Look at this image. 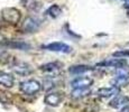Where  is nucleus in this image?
I'll list each match as a JSON object with an SVG mask.
<instances>
[{
	"instance_id": "ddd939ff",
	"label": "nucleus",
	"mask_w": 129,
	"mask_h": 112,
	"mask_svg": "<svg viewBox=\"0 0 129 112\" xmlns=\"http://www.w3.org/2000/svg\"><path fill=\"white\" fill-rule=\"evenodd\" d=\"M39 69L45 73H52V74H55L59 72L62 69V64L59 62H52V63H47L44 64L39 67Z\"/></svg>"
},
{
	"instance_id": "423d86ee",
	"label": "nucleus",
	"mask_w": 129,
	"mask_h": 112,
	"mask_svg": "<svg viewBox=\"0 0 129 112\" xmlns=\"http://www.w3.org/2000/svg\"><path fill=\"white\" fill-rule=\"evenodd\" d=\"M62 101H63V95H62V93H58V92H49L44 98L45 104L49 106H57Z\"/></svg>"
},
{
	"instance_id": "9d476101",
	"label": "nucleus",
	"mask_w": 129,
	"mask_h": 112,
	"mask_svg": "<svg viewBox=\"0 0 129 112\" xmlns=\"http://www.w3.org/2000/svg\"><path fill=\"white\" fill-rule=\"evenodd\" d=\"M119 88L112 85V86H108V88H101L96 91V94L101 98H111V96H116L117 94H119Z\"/></svg>"
},
{
	"instance_id": "f257e3e1",
	"label": "nucleus",
	"mask_w": 129,
	"mask_h": 112,
	"mask_svg": "<svg viewBox=\"0 0 129 112\" xmlns=\"http://www.w3.org/2000/svg\"><path fill=\"white\" fill-rule=\"evenodd\" d=\"M112 85L117 86V88H122V86H127L129 84V69L127 66H122L117 68L116 75L113 80L111 81Z\"/></svg>"
},
{
	"instance_id": "f8f14e48",
	"label": "nucleus",
	"mask_w": 129,
	"mask_h": 112,
	"mask_svg": "<svg viewBox=\"0 0 129 112\" xmlns=\"http://www.w3.org/2000/svg\"><path fill=\"white\" fill-rule=\"evenodd\" d=\"M14 84H15V78L10 73L0 72V85H2L4 88L10 89L14 86Z\"/></svg>"
},
{
	"instance_id": "a211bd4d",
	"label": "nucleus",
	"mask_w": 129,
	"mask_h": 112,
	"mask_svg": "<svg viewBox=\"0 0 129 112\" xmlns=\"http://www.w3.org/2000/svg\"><path fill=\"white\" fill-rule=\"evenodd\" d=\"M113 57H118V58H125V57L129 56V49H126V51H118L115 52L112 54Z\"/></svg>"
},
{
	"instance_id": "39448f33",
	"label": "nucleus",
	"mask_w": 129,
	"mask_h": 112,
	"mask_svg": "<svg viewBox=\"0 0 129 112\" xmlns=\"http://www.w3.org/2000/svg\"><path fill=\"white\" fill-rule=\"evenodd\" d=\"M41 25V19H38L37 17H28L23 24V30L26 33H35L39 29Z\"/></svg>"
},
{
	"instance_id": "6ab92c4d",
	"label": "nucleus",
	"mask_w": 129,
	"mask_h": 112,
	"mask_svg": "<svg viewBox=\"0 0 129 112\" xmlns=\"http://www.w3.org/2000/svg\"><path fill=\"white\" fill-rule=\"evenodd\" d=\"M24 6H26L28 9H34L35 6H37V2H36V0H25Z\"/></svg>"
},
{
	"instance_id": "f03ea898",
	"label": "nucleus",
	"mask_w": 129,
	"mask_h": 112,
	"mask_svg": "<svg viewBox=\"0 0 129 112\" xmlns=\"http://www.w3.org/2000/svg\"><path fill=\"white\" fill-rule=\"evenodd\" d=\"M19 89L24 94L27 95H34V94L38 93L42 90V84L39 83L37 80H26V81L21 82Z\"/></svg>"
},
{
	"instance_id": "9b49d317",
	"label": "nucleus",
	"mask_w": 129,
	"mask_h": 112,
	"mask_svg": "<svg viewBox=\"0 0 129 112\" xmlns=\"http://www.w3.org/2000/svg\"><path fill=\"white\" fill-rule=\"evenodd\" d=\"M12 69H14V72L16 74H18V75H28L31 72L30 66L27 63H24V62H18V63L14 64V65H12Z\"/></svg>"
},
{
	"instance_id": "1a4fd4ad",
	"label": "nucleus",
	"mask_w": 129,
	"mask_h": 112,
	"mask_svg": "<svg viewBox=\"0 0 129 112\" xmlns=\"http://www.w3.org/2000/svg\"><path fill=\"white\" fill-rule=\"evenodd\" d=\"M93 84V80L86 76H81L78 78L71 82V86L73 89H78V88H90Z\"/></svg>"
},
{
	"instance_id": "7ed1b4c3",
	"label": "nucleus",
	"mask_w": 129,
	"mask_h": 112,
	"mask_svg": "<svg viewBox=\"0 0 129 112\" xmlns=\"http://www.w3.org/2000/svg\"><path fill=\"white\" fill-rule=\"evenodd\" d=\"M1 16L6 22L9 24H17L21 19V12L17 8H12V7H8V8L2 9Z\"/></svg>"
},
{
	"instance_id": "6e6552de",
	"label": "nucleus",
	"mask_w": 129,
	"mask_h": 112,
	"mask_svg": "<svg viewBox=\"0 0 129 112\" xmlns=\"http://www.w3.org/2000/svg\"><path fill=\"white\" fill-rule=\"evenodd\" d=\"M109 105L115 109H122V108H125V106L129 105V98H127V96H125V95L117 94V95L110 101Z\"/></svg>"
},
{
	"instance_id": "2eb2a0df",
	"label": "nucleus",
	"mask_w": 129,
	"mask_h": 112,
	"mask_svg": "<svg viewBox=\"0 0 129 112\" xmlns=\"http://www.w3.org/2000/svg\"><path fill=\"white\" fill-rule=\"evenodd\" d=\"M5 44L8 47L20 49V51H28V49L30 48V45L25 43V42H21V41H10V42H6Z\"/></svg>"
},
{
	"instance_id": "f3484780",
	"label": "nucleus",
	"mask_w": 129,
	"mask_h": 112,
	"mask_svg": "<svg viewBox=\"0 0 129 112\" xmlns=\"http://www.w3.org/2000/svg\"><path fill=\"white\" fill-rule=\"evenodd\" d=\"M45 14L51 18H57L59 15L62 14V8L58 6V5H53L51 6L48 9L46 10Z\"/></svg>"
},
{
	"instance_id": "dca6fc26",
	"label": "nucleus",
	"mask_w": 129,
	"mask_h": 112,
	"mask_svg": "<svg viewBox=\"0 0 129 112\" xmlns=\"http://www.w3.org/2000/svg\"><path fill=\"white\" fill-rule=\"evenodd\" d=\"M91 93L89 88H78L73 89V91L71 92V96L73 99H82L84 96H88Z\"/></svg>"
},
{
	"instance_id": "20e7f679",
	"label": "nucleus",
	"mask_w": 129,
	"mask_h": 112,
	"mask_svg": "<svg viewBox=\"0 0 129 112\" xmlns=\"http://www.w3.org/2000/svg\"><path fill=\"white\" fill-rule=\"evenodd\" d=\"M42 47H43L44 49H46V51L55 52V53H62V54L72 53V47L65 43H62V42H54V43L46 44Z\"/></svg>"
},
{
	"instance_id": "4468645a",
	"label": "nucleus",
	"mask_w": 129,
	"mask_h": 112,
	"mask_svg": "<svg viewBox=\"0 0 129 112\" xmlns=\"http://www.w3.org/2000/svg\"><path fill=\"white\" fill-rule=\"evenodd\" d=\"M93 71V67L88 66V65H73L71 67H69V72L71 74H74V75H79V74H83L86 73V72Z\"/></svg>"
},
{
	"instance_id": "0eeeda50",
	"label": "nucleus",
	"mask_w": 129,
	"mask_h": 112,
	"mask_svg": "<svg viewBox=\"0 0 129 112\" xmlns=\"http://www.w3.org/2000/svg\"><path fill=\"white\" fill-rule=\"evenodd\" d=\"M96 66H101V67H116V68H119V67L122 66H127V62L123 58H111V59H107V61H102L100 63L96 64Z\"/></svg>"
},
{
	"instance_id": "412c9836",
	"label": "nucleus",
	"mask_w": 129,
	"mask_h": 112,
	"mask_svg": "<svg viewBox=\"0 0 129 112\" xmlns=\"http://www.w3.org/2000/svg\"><path fill=\"white\" fill-rule=\"evenodd\" d=\"M125 8L129 9V0H125Z\"/></svg>"
},
{
	"instance_id": "aec40b11",
	"label": "nucleus",
	"mask_w": 129,
	"mask_h": 112,
	"mask_svg": "<svg viewBox=\"0 0 129 112\" xmlns=\"http://www.w3.org/2000/svg\"><path fill=\"white\" fill-rule=\"evenodd\" d=\"M120 112H129V105L125 106V108H122V109H121V111H120Z\"/></svg>"
}]
</instances>
